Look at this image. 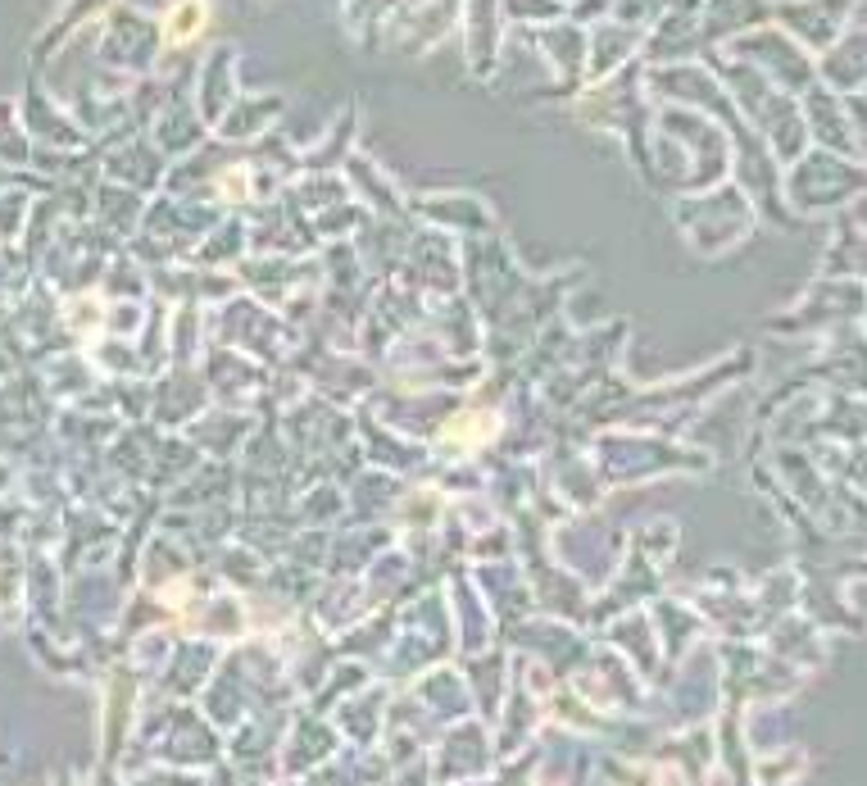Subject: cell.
<instances>
[{
    "label": "cell",
    "instance_id": "1",
    "mask_svg": "<svg viewBox=\"0 0 867 786\" xmlns=\"http://www.w3.org/2000/svg\"><path fill=\"white\" fill-rule=\"evenodd\" d=\"M200 23H205V5H200V0L178 5V10L168 14V41H173V46H178V41H191Z\"/></svg>",
    "mask_w": 867,
    "mask_h": 786
},
{
    "label": "cell",
    "instance_id": "2",
    "mask_svg": "<svg viewBox=\"0 0 867 786\" xmlns=\"http://www.w3.org/2000/svg\"><path fill=\"white\" fill-rule=\"evenodd\" d=\"M241 178H246V173H241V169H232V173H227V182H223V196H232V200H237V196H246V182H241Z\"/></svg>",
    "mask_w": 867,
    "mask_h": 786
}]
</instances>
